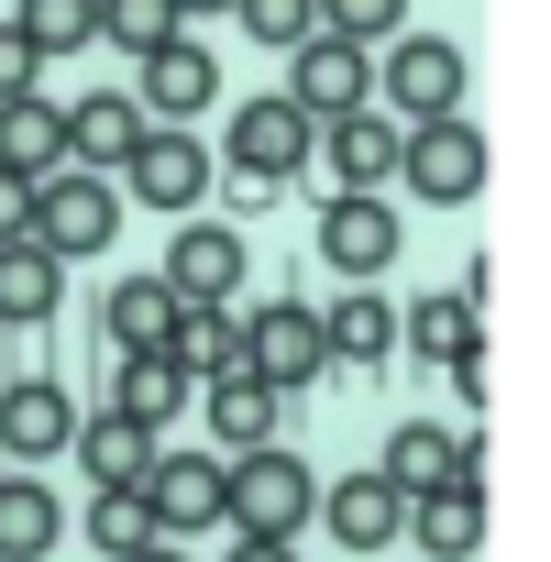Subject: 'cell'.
<instances>
[{"label":"cell","instance_id":"cell-24","mask_svg":"<svg viewBox=\"0 0 551 562\" xmlns=\"http://www.w3.org/2000/svg\"><path fill=\"white\" fill-rule=\"evenodd\" d=\"M67 529V507L34 485V474H0V562H45Z\"/></svg>","mask_w":551,"mask_h":562},{"label":"cell","instance_id":"cell-14","mask_svg":"<svg viewBox=\"0 0 551 562\" xmlns=\"http://www.w3.org/2000/svg\"><path fill=\"white\" fill-rule=\"evenodd\" d=\"M210 100H221L210 45H188V34H177V45H155V56H144V89H133V111H144V122H188V111H210Z\"/></svg>","mask_w":551,"mask_h":562},{"label":"cell","instance_id":"cell-30","mask_svg":"<svg viewBox=\"0 0 551 562\" xmlns=\"http://www.w3.org/2000/svg\"><path fill=\"white\" fill-rule=\"evenodd\" d=\"M100 34H111V45L144 67L155 45H177V0H100Z\"/></svg>","mask_w":551,"mask_h":562},{"label":"cell","instance_id":"cell-31","mask_svg":"<svg viewBox=\"0 0 551 562\" xmlns=\"http://www.w3.org/2000/svg\"><path fill=\"white\" fill-rule=\"evenodd\" d=\"M12 23L34 34V56H67V45H100V0H23Z\"/></svg>","mask_w":551,"mask_h":562},{"label":"cell","instance_id":"cell-10","mask_svg":"<svg viewBox=\"0 0 551 562\" xmlns=\"http://www.w3.org/2000/svg\"><path fill=\"white\" fill-rule=\"evenodd\" d=\"M122 177H133V199H155V210H199V199H210V155H199L188 122H155V133L122 155Z\"/></svg>","mask_w":551,"mask_h":562},{"label":"cell","instance_id":"cell-3","mask_svg":"<svg viewBox=\"0 0 551 562\" xmlns=\"http://www.w3.org/2000/svg\"><path fill=\"white\" fill-rule=\"evenodd\" d=\"M397 177H408L430 210H452V199L485 188V133H474L463 111H441V122H397Z\"/></svg>","mask_w":551,"mask_h":562},{"label":"cell","instance_id":"cell-29","mask_svg":"<svg viewBox=\"0 0 551 562\" xmlns=\"http://www.w3.org/2000/svg\"><path fill=\"white\" fill-rule=\"evenodd\" d=\"M144 540H166V529H155V507H144V485H100V496H89V551L133 562Z\"/></svg>","mask_w":551,"mask_h":562},{"label":"cell","instance_id":"cell-15","mask_svg":"<svg viewBox=\"0 0 551 562\" xmlns=\"http://www.w3.org/2000/svg\"><path fill=\"white\" fill-rule=\"evenodd\" d=\"M144 133H155V122L133 111V89H89V100H67V166H89V177H111Z\"/></svg>","mask_w":551,"mask_h":562},{"label":"cell","instance_id":"cell-28","mask_svg":"<svg viewBox=\"0 0 551 562\" xmlns=\"http://www.w3.org/2000/svg\"><path fill=\"white\" fill-rule=\"evenodd\" d=\"M122 419H144V430H166L177 408H188V375L166 364V353H122V397H111Z\"/></svg>","mask_w":551,"mask_h":562},{"label":"cell","instance_id":"cell-32","mask_svg":"<svg viewBox=\"0 0 551 562\" xmlns=\"http://www.w3.org/2000/svg\"><path fill=\"white\" fill-rule=\"evenodd\" d=\"M321 34H342V45H386V34H408V0H321Z\"/></svg>","mask_w":551,"mask_h":562},{"label":"cell","instance_id":"cell-20","mask_svg":"<svg viewBox=\"0 0 551 562\" xmlns=\"http://www.w3.org/2000/svg\"><path fill=\"white\" fill-rule=\"evenodd\" d=\"M56 288H67V265L23 232V243H0V321L12 331H34V321H56Z\"/></svg>","mask_w":551,"mask_h":562},{"label":"cell","instance_id":"cell-17","mask_svg":"<svg viewBox=\"0 0 551 562\" xmlns=\"http://www.w3.org/2000/svg\"><path fill=\"white\" fill-rule=\"evenodd\" d=\"M0 166H12V177H56V166H67V111H56L45 89L0 100Z\"/></svg>","mask_w":551,"mask_h":562},{"label":"cell","instance_id":"cell-8","mask_svg":"<svg viewBox=\"0 0 551 562\" xmlns=\"http://www.w3.org/2000/svg\"><path fill=\"white\" fill-rule=\"evenodd\" d=\"M288 100H299L310 122L375 111V56H364V45H342V34H310V45H299V78H288Z\"/></svg>","mask_w":551,"mask_h":562},{"label":"cell","instance_id":"cell-7","mask_svg":"<svg viewBox=\"0 0 551 562\" xmlns=\"http://www.w3.org/2000/svg\"><path fill=\"white\" fill-rule=\"evenodd\" d=\"M397 243H408L397 199H375V188H331V210H321V254H331V276H386Z\"/></svg>","mask_w":551,"mask_h":562},{"label":"cell","instance_id":"cell-36","mask_svg":"<svg viewBox=\"0 0 551 562\" xmlns=\"http://www.w3.org/2000/svg\"><path fill=\"white\" fill-rule=\"evenodd\" d=\"M221 562H299L288 540H243V551H221Z\"/></svg>","mask_w":551,"mask_h":562},{"label":"cell","instance_id":"cell-25","mask_svg":"<svg viewBox=\"0 0 551 562\" xmlns=\"http://www.w3.org/2000/svg\"><path fill=\"white\" fill-rule=\"evenodd\" d=\"M67 452H78L100 485H144V463H155V430L111 408V419H78V441H67Z\"/></svg>","mask_w":551,"mask_h":562},{"label":"cell","instance_id":"cell-26","mask_svg":"<svg viewBox=\"0 0 551 562\" xmlns=\"http://www.w3.org/2000/svg\"><path fill=\"white\" fill-rule=\"evenodd\" d=\"M166 321H177L166 276H122V288H111V310H100V331H111L122 353H166Z\"/></svg>","mask_w":551,"mask_h":562},{"label":"cell","instance_id":"cell-27","mask_svg":"<svg viewBox=\"0 0 551 562\" xmlns=\"http://www.w3.org/2000/svg\"><path fill=\"white\" fill-rule=\"evenodd\" d=\"M232 353H243V321H232V310H177V321H166V364H177V375H221Z\"/></svg>","mask_w":551,"mask_h":562},{"label":"cell","instance_id":"cell-1","mask_svg":"<svg viewBox=\"0 0 551 562\" xmlns=\"http://www.w3.org/2000/svg\"><path fill=\"white\" fill-rule=\"evenodd\" d=\"M310 507H321V474H310L299 452H276V441L221 452V529H243V540H299Z\"/></svg>","mask_w":551,"mask_h":562},{"label":"cell","instance_id":"cell-12","mask_svg":"<svg viewBox=\"0 0 551 562\" xmlns=\"http://www.w3.org/2000/svg\"><path fill=\"white\" fill-rule=\"evenodd\" d=\"M67 441H78V408H67L56 375H12L0 386V463H45Z\"/></svg>","mask_w":551,"mask_h":562},{"label":"cell","instance_id":"cell-38","mask_svg":"<svg viewBox=\"0 0 551 562\" xmlns=\"http://www.w3.org/2000/svg\"><path fill=\"white\" fill-rule=\"evenodd\" d=\"M188 12H232V0H177V23H188Z\"/></svg>","mask_w":551,"mask_h":562},{"label":"cell","instance_id":"cell-2","mask_svg":"<svg viewBox=\"0 0 551 562\" xmlns=\"http://www.w3.org/2000/svg\"><path fill=\"white\" fill-rule=\"evenodd\" d=\"M111 232H122V188H111V177H89V166H56V177H34V243H45L56 265L100 254Z\"/></svg>","mask_w":551,"mask_h":562},{"label":"cell","instance_id":"cell-9","mask_svg":"<svg viewBox=\"0 0 551 562\" xmlns=\"http://www.w3.org/2000/svg\"><path fill=\"white\" fill-rule=\"evenodd\" d=\"M155 276H166V299H177V310H232V288H243V232L188 221V232H177V254H166Z\"/></svg>","mask_w":551,"mask_h":562},{"label":"cell","instance_id":"cell-4","mask_svg":"<svg viewBox=\"0 0 551 562\" xmlns=\"http://www.w3.org/2000/svg\"><path fill=\"white\" fill-rule=\"evenodd\" d=\"M243 375H265L276 397L288 386H310V375H331V342H321V310L310 299H265L254 321H243V353H232Z\"/></svg>","mask_w":551,"mask_h":562},{"label":"cell","instance_id":"cell-35","mask_svg":"<svg viewBox=\"0 0 551 562\" xmlns=\"http://www.w3.org/2000/svg\"><path fill=\"white\" fill-rule=\"evenodd\" d=\"M23 232H34V177L0 166V243H23Z\"/></svg>","mask_w":551,"mask_h":562},{"label":"cell","instance_id":"cell-21","mask_svg":"<svg viewBox=\"0 0 551 562\" xmlns=\"http://www.w3.org/2000/svg\"><path fill=\"white\" fill-rule=\"evenodd\" d=\"M276 408H288V397H276L265 375H243V364H221V375H210V430H221V452L276 441Z\"/></svg>","mask_w":551,"mask_h":562},{"label":"cell","instance_id":"cell-37","mask_svg":"<svg viewBox=\"0 0 551 562\" xmlns=\"http://www.w3.org/2000/svg\"><path fill=\"white\" fill-rule=\"evenodd\" d=\"M133 562H188V551H166V540H144V551H133Z\"/></svg>","mask_w":551,"mask_h":562},{"label":"cell","instance_id":"cell-34","mask_svg":"<svg viewBox=\"0 0 551 562\" xmlns=\"http://www.w3.org/2000/svg\"><path fill=\"white\" fill-rule=\"evenodd\" d=\"M34 78H45V56H34V34H23V23H0V100H23Z\"/></svg>","mask_w":551,"mask_h":562},{"label":"cell","instance_id":"cell-18","mask_svg":"<svg viewBox=\"0 0 551 562\" xmlns=\"http://www.w3.org/2000/svg\"><path fill=\"white\" fill-rule=\"evenodd\" d=\"M474 288H485V276H463V288L419 299V310L397 321V342H408L419 364H463V353H485V342H474Z\"/></svg>","mask_w":551,"mask_h":562},{"label":"cell","instance_id":"cell-6","mask_svg":"<svg viewBox=\"0 0 551 562\" xmlns=\"http://www.w3.org/2000/svg\"><path fill=\"white\" fill-rule=\"evenodd\" d=\"M375 100H386V111H408V122H441V111H463V45H441V34H386Z\"/></svg>","mask_w":551,"mask_h":562},{"label":"cell","instance_id":"cell-16","mask_svg":"<svg viewBox=\"0 0 551 562\" xmlns=\"http://www.w3.org/2000/svg\"><path fill=\"white\" fill-rule=\"evenodd\" d=\"M310 518H331V540L342 551H397V518H408V496L386 485V474H342Z\"/></svg>","mask_w":551,"mask_h":562},{"label":"cell","instance_id":"cell-5","mask_svg":"<svg viewBox=\"0 0 551 562\" xmlns=\"http://www.w3.org/2000/svg\"><path fill=\"white\" fill-rule=\"evenodd\" d=\"M310 155H321V122H310L288 89H276V100H243V111H232V177H254V188H288Z\"/></svg>","mask_w":551,"mask_h":562},{"label":"cell","instance_id":"cell-33","mask_svg":"<svg viewBox=\"0 0 551 562\" xmlns=\"http://www.w3.org/2000/svg\"><path fill=\"white\" fill-rule=\"evenodd\" d=\"M232 12H243V34H254V45H288V56L321 34V0H232Z\"/></svg>","mask_w":551,"mask_h":562},{"label":"cell","instance_id":"cell-11","mask_svg":"<svg viewBox=\"0 0 551 562\" xmlns=\"http://www.w3.org/2000/svg\"><path fill=\"white\" fill-rule=\"evenodd\" d=\"M144 507H155L166 540L221 529V452H155V463H144Z\"/></svg>","mask_w":551,"mask_h":562},{"label":"cell","instance_id":"cell-19","mask_svg":"<svg viewBox=\"0 0 551 562\" xmlns=\"http://www.w3.org/2000/svg\"><path fill=\"white\" fill-rule=\"evenodd\" d=\"M397 496H419V485H441V474H474V441L463 430H441V419H408L397 441H386V463H375Z\"/></svg>","mask_w":551,"mask_h":562},{"label":"cell","instance_id":"cell-22","mask_svg":"<svg viewBox=\"0 0 551 562\" xmlns=\"http://www.w3.org/2000/svg\"><path fill=\"white\" fill-rule=\"evenodd\" d=\"M321 133H331V188H386L397 177V122L386 111H342Z\"/></svg>","mask_w":551,"mask_h":562},{"label":"cell","instance_id":"cell-23","mask_svg":"<svg viewBox=\"0 0 551 562\" xmlns=\"http://www.w3.org/2000/svg\"><path fill=\"white\" fill-rule=\"evenodd\" d=\"M321 342H331V364H386V353H397V310H386L375 288H342L331 321H321Z\"/></svg>","mask_w":551,"mask_h":562},{"label":"cell","instance_id":"cell-13","mask_svg":"<svg viewBox=\"0 0 551 562\" xmlns=\"http://www.w3.org/2000/svg\"><path fill=\"white\" fill-rule=\"evenodd\" d=\"M397 540H419V551H474L485 540V474H441V485H419L408 496V518H397Z\"/></svg>","mask_w":551,"mask_h":562}]
</instances>
